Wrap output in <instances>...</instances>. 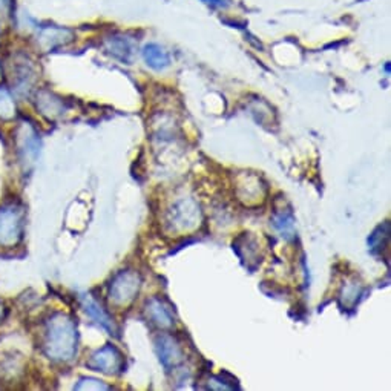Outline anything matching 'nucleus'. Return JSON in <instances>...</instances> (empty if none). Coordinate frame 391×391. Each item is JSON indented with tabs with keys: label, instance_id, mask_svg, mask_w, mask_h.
Wrapping results in <instances>:
<instances>
[{
	"label": "nucleus",
	"instance_id": "6e6552de",
	"mask_svg": "<svg viewBox=\"0 0 391 391\" xmlns=\"http://www.w3.org/2000/svg\"><path fill=\"white\" fill-rule=\"evenodd\" d=\"M82 305L88 315L93 318L97 324L102 325L103 328H106V330L111 334H117V327L114 324L113 318L108 315V312L103 309V307L95 301L93 296L89 295H83L82 296Z\"/></svg>",
	"mask_w": 391,
	"mask_h": 391
},
{
	"label": "nucleus",
	"instance_id": "9d476101",
	"mask_svg": "<svg viewBox=\"0 0 391 391\" xmlns=\"http://www.w3.org/2000/svg\"><path fill=\"white\" fill-rule=\"evenodd\" d=\"M274 226L283 235V238H295V218L290 209H276L274 213Z\"/></svg>",
	"mask_w": 391,
	"mask_h": 391
},
{
	"label": "nucleus",
	"instance_id": "1a4fd4ad",
	"mask_svg": "<svg viewBox=\"0 0 391 391\" xmlns=\"http://www.w3.org/2000/svg\"><path fill=\"white\" fill-rule=\"evenodd\" d=\"M146 315L151 319V323L160 328H171L173 325V315L169 307H167L160 298H152L146 304Z\"/></svg>",
	"mask_w": 391,
	"mask_h": 391
},
{
	"label": "nucleus",
	"instance_id": "dca6fc26",
	"mask_svg": "<svg viewBox=\"0 0 391 391\" xmlns=\"http://www.w3.org/2000/svg\"><path fill=\"white\" fill-rule=\"evenodd\" d=\"M75 390H111V387L97 379H82L75 385Z\"/></svg>",
	"mask_w": 391,
	"mask_h": 391
},
{
	"label": "nucleus",
	"instance_id": "a211bd4d",
	"mask_svg": "<svg viewBox=\"0 0 391 391\" xmlns=\"http://www.w3.org/2000/svg\"><path fill=\"white\" fill-rule=\"evenodd\" d=\"M5 319V307L0 304V323Z\"/></svg>",
	"mask_w": 391,
	"mask_h": 391
},
{
	"label": "nucleus",
	"instance_id": "4468645a",
	"mask_svg": "<svg viewBox=\"0 0 391 391\" xmlns=\"http://www.w3.org/2000/svg\"><path fill=\"white\" fill-rule=\"evenodd\" d=\"M388 238H390V225L385 222L383 226H379L378 229H376L373 235H370V240H368L370 250H372L373 254L382 252V250L387 246Z\"/></svg>",
	"mask_w": 391,
	"mask_h": 391
},
{
	"label": "nucleus",
	"instance_id": "423d86ee",
	"mask_svg": "<svg viewBox=\"0 0 391 391\" xmlns=\"http://www.w3.org/2000/svg\"><path fill=\"white\" fill-rule=\"evenodd\" d=\"M155 347L160 362L167 372L177 368L183 362V350H181L178 342L169 334H160L155 341Z\"/></svg>",
	"mask_w": 391,
	"mask_h": 391
},
{
	"label": "nucleus",
	"instance_id": "f8f14e48",
	"mask_svg": "<svg viewBox=\"0 0 391 391\" xmlns=\"http://www.w3.org/2000/svg\"><path fill=\"white\" fill-rule=\"evenodd\" d=\"M143 54H144L146 64H148L151 68L157 69V71H160V69H164L167 65H169V55H167L166 51L157 45H148L144 48Z\"/></svg>",
	"mask_w": 391,
	"mask_h": 391
},
{
	"label": "nucleus",
	"instance_id": "2eb2a0df",
	"mask_svg": "<svg viewBox=\"0 0 391 391\" xmlns=\"http://www.w3.org/2000/svg\"><path fill=\"white\" fill-rule=\"evenodd\" d=\"M16 115V103L6 89H0V118L11 120Z\"/></svg>",
	"mask_w": 391,
	"mask_h": 391
},
{
	"label": "nucleus",
	"instance_id": "0eeeda50",
	"mask_svg": "<svg viewBox=\"0 0 391 391\" xmlns=\"http://www.w3.org/2000/svg\"><path fill=\"white\" fill-rule=\"evenodd\" d=\"M19 152L22 163L25 166H30L36 162L39 153V140L36 132L28 124H22L19 129Z\"/></svg>",
	"mask_w": 391,
	"mask_h": 391
},
{
	"label": "nucleus",
	"instance_id": "7ed1b4c3",
	"mask_svg": "<svg viewBox=\"0 0 391 391\" xmlns=\"http://www.w3.org/2000/svg\"><path fill=\"white\" fill-rule=\"evenodd\" d=\"M22 211L6 207L0 211V246L12 247L22 238Z\"/></svg>",
	"mask_w": 391,
	"mask_h": 391
},
{
	"label": "nucleus",
	"instance_id": "9b49d317",
	"mask_svg": "<svg viewBox=\"0 0 391 391\" xmlns=\"http://www.w3.org/2000/svg\"><path fill=\"white\" fill-rule=\"evenodd\" d=\"M37 106L41 111V114L50 118L57 117L65 111L64 102L50 93H45V90L37 97Z\"/></svg>",
	"mask_w": 391,
	"mask_h": 391
},
{
	"label": "nucleus",
	"instance_id": "f257e3e1",
	"mask_svg": "<svg viewBox=\"0 0 391 391\" xmlns=\"http://www.w3.org/2000/svg\"><path fill=\"white\" fill-rule=\"evenodd\" d=\"M45 353L54 361H71L77 352V328L74 321L57 313L46 323Z\"/></svg>",
	"mask_w": 391,
	"mask_h": 391
},
{
	"label": "nucleus",
	"instance_id": "6ab92c4d",
	"mask_svg": "<svg viewBox=\"0 0 391 391\" xmlns=\"http://www.w3.org/2000/svg\"><path fill=\"white\" fill-rule=\"evenodd\" d=\"M0 75H2V69H0Z\"/></svg>",
	"mask_w": 391,
	"mask_h": 391
},
{
	"label": "nucleus",
	"instance_id": "f3484780",
	"mask_svg": "<svg viewBox=\"0 0 391 391\" xmlns=\"http://www.w3.org/2000/svg\"><path fill=\"white\" fill-rule=\"evenodd\" d=\"M11 6H12V0H0V19L8 16Z\"/></svg>",
	"mask_w": 391,
	"mask_h": 391
},
{
	"label": "nucleus",
	"instance_id": "ddd939ff",
	"mask_svg": "<svg viewBox=\"0 0 391 391\" xmlns=\"http://www.w3.org/2000/svg\"><path fill=\"white\" fill-rule=\"evenodd\" d=\"M108 50L111 54H114L115 57L120 60L128 61L131 60V55L134 54L132 45L124 37H113L108 40Z\"/></svg>",
	"mask_w": 391,
	"mask_h": 391
},
{
	"label": "nucleus",
	"instance_id": "20e7f679",
	"mask_svg": "<svg viewBox=\"0 0 391 391\" xmlns=\"http://www.w3.org/2000/svg\"><path fill=\"white\" fill-rule=\"evenodd\" d=\"M200 221V207L192 200H183L177 202L169 212L167 226L175 232L180 230H191Z\"/></svg>",
	"mask_w": 391,
	"mask_h": 391
},
{
	"label": "nucleus",
	"instance_id": "f03ea898",
	"mask_svg": "<svg viewBox=\"0 0 391 391\" xmlns=\"http://www.w3.org/2000/svg\"><path fill=\"white\" fill-rule=\"evenodd\" d=\"M142 287V276L135 270H122L109 284V299L117 307H126L137 298Z\"/></svg>",
	"mask_w": 391,
	"mask_h": 391
},
{
	"label": "nucleus",
	"instance_id": "39448f33",
	"mask_svg": "<svg viewBox=\"0 0 391 391\" xmlns=\"http://www.w3.org/2000/svg\"><path fill=\"white\" fill-rule=\"evenodd\" d=\"M124 365V358L122 352L114 345H106L97 350L88 362V367L106 374H117L122 372Z\"/></svg>",
	"mask_w": 391,
	"mask_h": 391
}]
</instances>
